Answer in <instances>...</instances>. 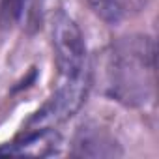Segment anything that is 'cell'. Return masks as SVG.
<instances>
[{
    "instance_id": "6da1fadb",
    "label": "cell",
    "mask_w": 159,
    "mask_h": 159,
    "mask_svg": "<svg viewBox=\"0 0 159 159\" xmlns=\"http://www.w3.org/2000/svg\"><path fill=\"white\" fill-rule=\"evenodd\" d=\"M155 45L148 36L120 38L109 60V94L125 105H144L153 94Z\"/></svg>"
},
{
    "instance_id": "7a4b0ae2",
    "label": "cell",
    "mask_w": 159,
    "mask_h": 159,
    "mask_svg": "<svg viewBox=\"0 0 159 159\" xmlns=\"http://www.w3.org/2000/svg\"><path fill=\"white\" fill-rule=\"evenodd\" d=\"M90 84V71L75 77H66L60 88L28 120L26 127H56L58 124L71 118L86 101Z\"/></svg>"
},
{
    "instance_id": "3957f363",
    "label": "cell",
    "mask_w": 159,
    "mask_h": 159,
    "mask_svg": "<svg viewBox=\"0 0 159 159\" xmlns=\"http://www.w3.org/2000/svg\"><path fill=\"white\" fill-rule=\"evenodd\" d=\"M52 49L56 58V67L60 75L75 77L88 71L86 62V41L84 36L66 11H58L52 21Z\"/></svg>"
},
{
    "instance_id": "277c9868",
    "label": "cell",
    "mask_w": 159,
    "mask_h": 159,
    "mask_svg": "<svg viewBox=\"0 0 159 159\" xmlns=\"http://www.w3.org/2000/svg\"><path fill=\"white\" fill-rule=\"evenodd\" d=\"M122 153L118 140L96 124H84L73 137L71 155L75 157H118Z\"/></svg>"
},
{
    "instance_id": "5b68a950",
    "label": "cell",
    "mask_w": 159,
    "mask_h": 159,
    "mask_svg": "<svg viewBox=\"0 0 159 159\" xmlns=\"http://www.w3.org/2000/svg\"><path fill=\"white\" fill-rule=\"evenodd\" d=\"M60 148V135L52 127H26L17 140L0 146V155H52Z\"/></svg>"
},
{
    "instance_id": "8992f818",
    "label": "cell",
    "mask_w": 159,
    "mask_h": 159,
    "mask_svg": "<svg viewBox=\"0 0 159 159\" xmlns=\"http://www.w3.org/2000/svg\"><path fill=\"white\" fill-rule=\"evenodd\" d=\"M90 10L107 25H118L124 19V2L122 0H86Z\"/></svg>"
},
{
    "instance_id": "52a82bcc",
    "label": "cell",
    "mask_w": 159,
    "mask_h": 159,
    "mask_svg": "<svg viewBox=\"0 0 159 159\" xmlns=\"http://www.w3.org/2000/svg\"><path fill=\"white\" fill-rule=\"evenodd\" d=\"M25 6L26 0H0V25L6 28L15 25L23 15Z\"/></svg>"
}]
</instances>
